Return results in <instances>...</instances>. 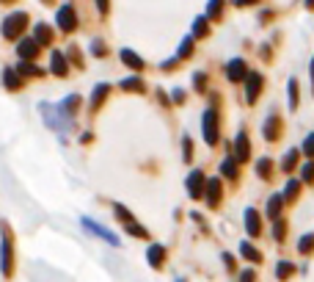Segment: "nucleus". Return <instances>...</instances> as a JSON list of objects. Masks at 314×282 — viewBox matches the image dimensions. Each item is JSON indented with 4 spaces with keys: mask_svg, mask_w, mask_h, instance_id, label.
<instances>
[{
    "mask_svg": "<svg viewBox=\"0 0 314 282\" xmlns=\"http://www.w3.org/2000/svg\"><path fill=\"white\" fill-rule=\"evenodd\" d=\"M39 111H42V119L47 122V125L53 127V130L58 133L61 138H64L66 133L72 130V119L64 114V111H61V105H50V102H42V105H39Z\"/></svg>",
    "mask_w": 314,
    "mask_h": 282,
    "instance_id": "obj_1",
    "label": "nucleus"
},
{
    "mask_svg": "<svg viewBox=\"0 0 314 282\" xmlns=\"http://www.w3.org/2000/svg\"><path fill=\"white\" fill-rule=\"evenodd\" d=\"M80 224H83V230H89L91 235H97V238L107 241L110 246H119V235H116V233H110V230H105V227H100V224H97L94 219L83 216V219H80Z\"/></svg>",
    "mask_w": 314,
    "mask_h": 282,
    "instance_id": "obj_2",
    "label": "nucleus"
},
{
    "mask_svg": "<svg viewBox=\"0 0 314 282\" xmlns=\"http://www.w3.org/2000/svg\"><path fill=\"white\" fill-rule=\"evenodd\" d=\"M113 210H116V216H119L121 219V222H124V230H127V233H130V235H135V238H146V230H143V227H138V222H135V219H132V213H130V210H127L124 208V205H116V208H113Z\"/></svg>",
    "mask_w": 314,
    "mask_h": 282,
    "instance_id": "obj_3",
    "label": "nucleus"
},
{
    "mask_svg": "<svg viewBox=\"0 0 314 282\" xmlns=\"http://www.w3.org/2000/svg\"><path fill=\"white\" fill-rule=\"evenodd\" d=\"M25 22H28V14L25 11H17V14H11V17H6V22H3V36L14 39L19 30L25 28Z\"/></svg>",
    "mask_w": 314,
    "mask_h": 282,
    "instance_id": "obj_4",
    "label": "nucleus"
},
{
    "mask_svg": "<svg viewBox=\"0 0 314 282\" xmlns=\"http://www.w3.org/2000/svg\"><path fill=\"white\" fill-rule=\"evenodd\" d=\"M204 141H207L209 147L218 144V116H215V111H204Z\"/></svg>",
    "mask_w": 314,
    "mask_h": 282,
    "instance_id": "obj_5",
    "label": "nucleus"
},
{
    "mask_svg": "<svg viewBox=\"0 0 314 282\" xmlns=\"http://www.w3.org/2000/svg\"><path fill=\"white\" fill-rule=\"evenodd\" d=\"M0 271L11 277V238L6 230H3V244H0Z\"/></svg>",
    "mask_w": 314,
    "mask_h": 282,
    "instance_id": "obj_6",
    "label": "nucleus"
},
{
    "mask_svg": "<svg viewBox=\"0 0 314 282\" xmlns=\"http://www.w3.org/2000/svg\"><path fill=\"white\" fill-rule=\"evenodd\" d=\"M204 183H207V180H204V174L199 172V169H193V172L188 174V194L193 199H199L204 194Z\"/></svg>",
    "mask_w": 314,
    "mask_h": 282,
    "instance_id": "obj_7",
    "label": "nucleus"
},
{
    "mask_svg": "<svg viewBox=\"0 0 314 282\" xmlns=\"http://www.w3.org/2000/svg\"><path fill=\"white\" fill-rule=\"evenodd\" d=\"M58 25H61L64 30H75L77 17H75V6H72V3H66V6L58 8Z\"/></svg>",
    "mask_w": 314,
    "mask_h": 282,
    "instance_id": "obj_8",
    "label": "nucleus"
},
{
    "mask_svg": "<svg viewBox=\"0 0 314 282\" xmlns=\"http://www.w3.org/2000/svg\"><path fill=\"white\" fill-rule=\"evenodd\" d=\"M226 75H229V80H243V78H248V69H245V61L243 58H234V61H229V66H226Z\"/></svg>",
    "mask_w": 314,
    "mask_h": 282,
    "instance_id": "obj_9",
    "label": "nucleus"
},
{
    "mask_svg": "<svg viewBox=\"0 0 314 282\" xmlns=\"http://www.w3.org/2000/svg\"><path fill=\"white\" fill-rule=\"evenodd\" d=\"M259 89H262V75L259 72H251L248 78H245V100L254 102L256 97H259Z\"/></svg>",
    "mask_w": 314,
    "mask_h": 282,
    "instance_id": "obj_10",
    "label": "nucleus"
},
{
    "mask_svg": "<svg viewBox=\"0 0 314 282\" xmlns=\"http://www.w3.org/2000/svg\"><path fill=\"white\" fill-rule=\"evenodd\" d=\"M204 197H207V205H209V208H215V205L220 202V197H223V188H220V180H218V177L207 180V194H204Z\"/></svg>",
    "mask_w": 314,
    "mask_h": 282,
    "instance_id": "obj_11",
    "label": "nucleus"
},
{
    "mask_svg": "<svg viewBox=\"0 0 314 282\" xmlns=\"http://www.w3.org/2000/svg\"><path fill=\"white\" fill-rule=\"evenodd\" d=\"M146 260H149V266L160 269L163 260H166V246H163V244H152V246L146 249Z\"/></svg>",
    "mask_w": 314,
    "mask_h": 282,
    "instance_id": "obj_12",
    "label": "nucleus"
},
{
    "mask_svg": "<svg viewBox=\"0 0 314 282\" xmlns=\"http://www.w3.org/2000/svg\"><path fill=\"white\" fill-rule=\"evenodd\" d=\"M39 42H36V39H22V42H19V47H17V55L19 58H25V61H30L33 58V55H39Z\"/></svg>",
    "mask_w": 314,
    "mask_h": 282,
    "instance_id": "obj_13",
    "label": "nucleus"
},
{
    "mask_svg": "<svg viewBox=\"0 0 314 282\" xmlns=\"http://www.w3.org/2000/svg\"><path fill=\"white\" fill-rule=\"evenodd\" d=\"M234 152H237V161H248L251 158V144H248V136H245V133H237V138H234Z\"/></svg>",
    "mask_w": 314,
    "mask_h": 282,
    "instance_id": "obj_14",
    "label": "nucleus"
},
{
    "mask_svg": "<svg viewBox=\"0 0 314 282\" xmlns=\"http://www.w3.org/2000/svg\"><path fill=\"white\" fill-rule=\"evenodd\" d=\"M245 230H248V235H259V230H262L259 213H256L254 208H248V210H245Z\"/></svg>",
    "mask_w": 314,
    "mask_h": 282,
    "instance_id": "obj_15",
    "label": "nucleus"
},
{
    "mask_svg": "<svg viewBox=\"0 0 314 282\" xmlns=\"http://www.w3.org/2000/svg\"><path fill=\"white\" fill-rule=\"evenodd\" d=\"M121 61H124V64L130 66V69H135V72H141V69H143V58H141V55H135L130 47L121 50Z\"/></svg>",
    "mask_w": 314,
    "mask_h": 282,
    "instance_id": "obj_16",
    "label": "nucleus"
},
{
    "mask_svg": "<svg viewBox=\"0 0 314 282\" xmlns=\"http://www.w3.org/2000/svg\"><path fill=\"white\" fill-rule=\"evenodd\" d=\"M279 133H281V119L276 114L270 116V119L265 122V136L270 138V141H276V138H279Z\"/></svg>",
    "mask_w": 314,
    "mask_h": 282,
    "instance_id": "obj_17",
    "label": "nucleus"
},
{
    "mask_svg": "<svg viewBox=\"0 0 314 282\" xmlns=\"http://www.w3.org/2000/svg\"><path fill=\"white\" fill-rule=\"evenodd\" d=\"M33 39L39 42V47H42V44H50L53 42V30H50L44 22H39L36 25V30H33Z\"/></svg>",
    "mask_w": 314,
    "mask_h": 282,
    "instance_id": "obj_18",
    "label": "nucleus"
},
{
    "mask_svg": "<svg viewBox=\"0 0 314 282\" xmlns=\"http://www.w3.org/2000/svg\"><path fill=\"white\" fill-rule=\"evenodd\" d=\"M50 64H53V72H55V75H61V78H64L66 72H69V69H66V55H64V53H58V50L53 53Z\"/></svg>",
    "mask_w": 314,
    "mask_h": 282,
    "instance_id": "obj_19",
    "label": "nucleus"
},
{
    "mask_svg": "<svg viewBox=\"0 0 314 282\" xmlns=\"http://www.w3.org/2000/svg\"><path fill=\"white\" fill-rule=\"evenodd\" d=\"M240 255H243L245 260H251V263H262V255L256 252V249L248 244V241H243V244H240Z\"/></svg>",
    "mask_w": 314,
    "mask_h": 282,
    "instance_id": "obj_20",
    "label": "nucleus"
},
{
    "mask_svg": "<svg viewBox=\"0 0 314 282\" xmlns=\"http://www.w3.org/2000/svg\"><path fill=\"white\" fill-rule=\"evenodd\" d=\"M3 83H6V89H19V86H22V78H19L17 69H6V72H3Z\"/></svg>",
    "mask_w": 314,
    "mask_h": 282,
    "instance_id": "obj_21",
    "label": "nucleus"
},
{
    "mask_svg": "<svg viewBox=\"0 0 314 282\" xmlns=\"http://www.w3.org/2000/svg\"><path fill=\"white\" fill-rule=\"evenodd\" d=\"M107 91H110V86H107V83H100V86L94 89V97H91V108H94V111L100 108V102L107 97Z\"/></svg>",
    "mask_w": 314,
    "mask_h": 282,
    "instance_id": "obj_22",
    "label": "nucleus"
},
{
    "mask_svg": "<svg viewBox=\"0 0 314 282\" xmlns=\"http://www.w3.org/2000/svg\"><path fill=\"white\" fill-rule=\"evenodd\" d=\"M77 105H80V97L72 94V97H66V100L61 102V111H64V114L72 119V116H75V108H77Z\"/></svg>",
    "mask_w": 314,
    "mask_h": 282,
    "instance_id": "obj_23",
    "label": "nucleus"
},
{
    "mask_svg": "<svg viewBox=\"0 0 314 282\" xmlns=\"http://www.w3.org/2000/svg\"><path fill=\"white\" fill-rule=\"evenodd\" d=\"M281 205H284V197H281V194H276V197L270 199V205H267V216L276 219V216H279V210H281Z\"/></svg>",
    "mask_w": 314,
    "mask_h": 282,
    "instance_id": "obj_24",
    "label": "nucleus"
},
{
    "mask_svg": "<svg viewBox=\"0 0 314 282\" xmlns=\"http://www.w3.org/2000/svg\"><path fill=\"white\" fill-rule=\"evenodd\" d=\"M209 33V28H207V17H199L193 22V39H199V36H207Z\"/></svg>",
    "mask_w": 314,
    "mask_h": 282,
    "instance_id": "obj_25",
    "label": "nucleus"
},
{
    "mask_svg": "<svg viewBox=\"0 0 314 282\" xmlns=\"http://www.w3.org/2000/svg\"><path fill=\"white\" fill-rule=\"evenodd\" d=\"M121 89H127V91H143L146 86H143L141 78H124V80H121Z\"/></svg>",
    "mask_w": 314,
    "mask_h": 282,
    "instance_id": "obj_26",
    "label": "nucleus"
},
{
    "mask_svg": "<svg viewBox=\"0 0 314 282\" xmlns=\"http://www.w3.org/2000/svg\"><path fill=\"white\" fill-rule=\"evenodd\" d=\"M193 42H196L193 36H185L182 39V44H179V58H188V55L193 53Z\"/></svg>",
    "mask_w": 314,
    "mask_h": 282,
    "instance_id": "obj_27",
    "label": "nucleus"
},
{
    "mask_svg": "<svg viewBox=\"0 0 314 282\" xmlns=\"http://www.w3.org/2000/svg\"><path fill=\"white\" fill-rule=\"evenodd\" d=\"M220 172H223L229 180H237V166H234V161H223L220 163Z\"/></svg>",
    "mask_w": 314,
    "mask_h": 282,
    "instance_id": "obj_28",
    "label": "nucleus"
},
{
    "mask_svg": "<svg viewBox=\"0 0 314 282\" xmlns=\"http://www.w3.org/2000/svg\"><path fill=\"white\" fill-rule=\"evenodd\" d=\"M298 249H301V252H312L314 249V235H303V238L298 241Z\"/></svg>",
    "mask_w": 314,
    "mask_h": 282,
    "instance_id": "obj_29",
    "label": "nucleus"
},
{
    "mask_svg": "<svg viewBox=\"0 0 314 282\" xmlns=\"http://www.w3.org/2000/svg\"><path fill=\"white\" fill-rule=\"evenodd\" d=\"M17 69H19V72H22V75H39V72H42V69H39V66H36V64H30V61H25V64H19Z\"/></svg>",
    "mask_w": 314,
    "mask_h": 282,
    "instance_id": "obj_30",
    "label": "nucleus"
},
{
    "mask_svg": "<svg viewBox=\"0 0 314 282\" xmlns=\"http://www.w3.org/2000/svg\"><path fill=\"white\" fill-rule=\"evenodd\" d=\"M292 269H295L292 263H279V271H276V277H279V280H287V277L292 274Z\"/></svg>",
    "mask_w": 314,
    "mask_h": 282,
    "instance_id": "obj_31",
    "label": "nucleus"
},
{
    "mask_svg": "<svg viewBox=\"0 0 314 282\" xmlns=\"http://www.w3.org/2000/svg\"><path fill=\"white\" fill-rule=\"evenodd\" d=\"M295 163H298V150H290L287 152V158H284V172H290Z\"/></svg>",
    "mask_w": 314,
    "mask_h": 282,
    "instance_id": "obj_32",
    "label": "nucleus"
},
{
    "mask_svg": "<svg viewBox=\"0 0 314 282\" xmlns=\"http://www.w3.org/2000/svg\"><path fill=\"white\" fill-rule=\"evenodd\" d=\"M256 174H262V177H270V161H267V158H262V161L256 163Z\"/></svg>",
    "mask_w": 314,
    "mask_h": 282,
    "instance_id": "obj_33",
    "label": "nucleus"
},
{
    "mask_svg": "<svg viewBox=\"0 0 314 282\" xmlns=\"http://www.w3.org/2000/svg\"><path fill=\"white\" fill-rule=\"evenodd\" d=\"M290 105H298V80H290Z\"/></svg>",
    "mask_w": 314,
    "mask_h": 282,
    "instance_id": "obj_34",
    "label": "nucleus"
},
{
    "mask_svg": "<svg viewBox=\"0 0 314 282\" xmlns=\"http://www.w3.org/2000/svg\"><path fill=\"white\" fill-rule=\"evenodd\" d=\"M303 180L314 183V163H306V166H303Z\"/></svg>",
    "mask_w": 314,
    "mask_h": 282,
    "instance_id": "obj_35",
    "label": "nucleus"
},
{
    "mask_svg": "<svg viewBox=\"0 0 314 282\" xmlns=\"http://www.w3.org/2000/svg\"><path fill=\"white\" fill-rule=\"evenodd\" d=\"M303 152H306L309 158H314V133L306 138V144H303Z\"/></svg>",
    "mask_w": 314,
    "mask_h": 282,
    "instance_id": "obj_36",
    "label": "nucleus"
},
{
    "mask_svg": "<svg viewBox=\"0 0 314 282\" xmlns=\"http://www.w3.org/2000/svg\"><path fill=\"white\" fill-rule=\"evenodd\" d=\"M295 194H298V183L292 180L290 186H287V191H284V199H295Z\"/></svg>",
    "mask_w": 314,
    "mask_h": 282,
    "instance_id": "obj_37",
    "label": "nucleus"
},
{
    "mask_svg": "<svg viewBox=\"0 0 314 282\" xmlns=\"http://www.w3.org/2000/svg\"><path fill=\"white\" fill-rule=\"evenodd\" d=\"M207 14H209V17H218V14H220V3H218V0H212V3L207 6Z\"/></svg>",
    "mask_w": 314,
    "mask_h": 282,
    "instance_id": "obj_38",
    "label": "nucleus"
},
{
    "mask_svg": "<svg viewBox=\"0 0 314 282\" xmlns=\"http://www.w3.org/2000/svg\"><path fill=\"white\" fill-rule=\"evenodd\" d=\"M182 150H185V161H193V147H190V138H185Z\"/></svg>",
    "mask_w": 314,
    "mask_h": 282,
    "instance_id": "obj_39",
    "label": "nucleus"
},
{
    "mask_svg": "<svg viewBox=\"0 0 314 282\" xmlns=\"http://www.w3.org/2000/svg\"><path fill=\"white\" fill-rule=\"evenodd\" d=\"M284 233H287V227H284V222H276V230H273V235H276V238H284Z\"/></svg>",
    "mask_w": 314,
    "mask_h": 282,
    "instance_id": "obj_40",
    "label": "nucleus"
},
{
    "mask_svg": "<svg viewBox=\"0 0 314 282\" xmlns=\"http://www.w3.org/2000/svg\"><path fill=\"white\" fill-rule=\"evenodd\" d=\"M91 53H94V55H102V53H105V44H102V42H94V44H91Z\"/></svg>",
    "mask_w": 314,
    "mask_h": 282,
    "instance_id": "obj_41",
    "label": "nucleus"
},
{
    "mask_svg": "<svg viewBox=\"0 0 314 282\" xmlns=\"http://www.w3.org/2000/svg\"><path fill=\"white\" fill-rule=\"evenodd\" d=\"M240 280H243V282H254V271H243V274H240Z\"/></svg>",
    "mask_w": 314,
    "mask_h": 282,
    "instance_id": "obj_42",
    "label": "nucleus"
},
{
    "mask_svg": "<svg viewBox=\"0 0 314 282\" xmlns=\"http://www.w3.org/2000/svg\"><path fill=\"white\" fill-rule=\"evenodd\" d=\"M193 83L199 86V89H204V83H207V78H204V75H196V78H193Z\"/></svg>",
    "mask_w": 314,
    "mask_h": 282,
    "instance_id": "obj_43",
    "label": "nucleus"
},
{
    "mask_svg": "<svg viewBox=\"0 0 314 282\" xmlns=\"http://www.w3.org/2000/svg\"><path fill=\"white\" fill-rule=\"evenodd\" d=\"M223 263H226V266H229V269H231V271H234V258H231V255H223Z\"/></svg>",
    "mask_w": 314,
    "mask_h": 282,
    "instance_id": "obj_44",
    "label": "nucleus"
},
{
    "mask_svg": "<svg viewBox=\"0 0 314 282\" xmlns=\"http://www.w3.org/2000/svg\"><path fill=\"white\" fill-rule=\"evenodd\" d=\"M312 75H314V64H312Z\"/></svg>",
    "mask_w": 314,
    "mask_h": 282,
    "instance_id": "obj_45",
    "label": "nucleus"
}]
</instances>
